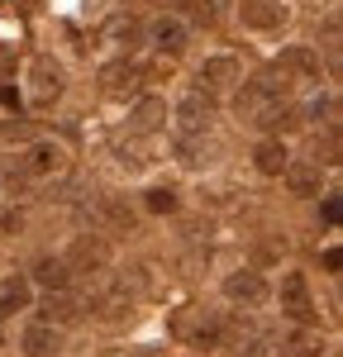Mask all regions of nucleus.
Returning a JSON list of instances; mask_svg holds the SVG:
<instances>
[{"label": "nucleus", "mask_w": 343, "mask_h": 357, "mask_svg": "<svg viewBox=\"0 0 343 357\" xmlns=\"http://www.w3.org/2000/svg\"><path fill=\"white\" fill-rule=\"evenodd\" d=\"M210 119H215V96L210 91H200V86H191L181 100H176V129L186 138H196L210 129Z\"/></svg>", "instance_id": "obj_1"}, {"label": "nucleus", "mask_w": 343, "mask_h": 357, "mask_svg": "<svg viewBox=\"0 0 343 357\" xmlns=\"http://www.w3.org/2000/svg\"><path fill=\"white\" fill-rule=\"evenodd\" d=\"M220 343H229L238 357H262L272 348V333L253 319H234V324H220Z\"/></svg>", "instance_id": "obj_2"}, {"label": "nucleus", "mask_w": 343, "mask_h": 357, "mask_svg": "<svg viewBox=\"0 0 343 357\" xmlns=\"http://www.w3.org/2000/svg\"><path fill=\"white\" fill-rule=\"evenodd\" d=\"M29 77H33V86H29V105L33 110H48L57 96H62V67H57L53 57H33V67H29Z\"/></svg>", "instance_id": "obj_3"}, {"label": "nucleus", "mask_w": 343, "mask_h": 357, "mask_svg": "<svg viewBox=\"0 0 343 357\" xmlns=\"http://www.w3.org/2000/svg\"><path fill=\"white\" fill-rule=\"evenodd\" d=\"M148 43L158 48V53H167V57H176L186 43H191V24L181 20V15H158L153 24H148Z\"/></svg>", "instance_id": "obj_4"}, {"label": "nucleus", "mask_w": 343, "mask_h": 357, "mask_svg": "<svg viewBox=\"0 0 343 357\" xmlns=\"http://www.w3.org/2000/svg\"><path fill=\"white\" fill-rule=\"evenodd\" d=\"M243 82V67H238V57H205L200 62V91H210V96H220V91H234V86Z\"/></svg>", "instance_id": "obj_5"}, {"label": "nucleus", "mask_w": 343, "mask_h": 357, "mask_svg": "<svg viewBox=\"0 0 343 357\" xmlns=\"http://www.w3.org/2000/svg\"><path fill=\"white\" fill-rule=\"evenodd\" d=\"M224 296L234 305H243V310H257V305L267 301V281H262L257 272H248V267H243V272H229L224 276Z\"/></svg>", "instance_id": "obj_6"}, {"label": "nucleus", "mask_w": 343, "mask_h": 357, "mask_svg": "<svg viewBox=\"0 0 343 357\" xmlns=\"http://www.w3.org/2000/svg\"><path fill=\"white\" fill-rule=\"evenodd\" d=\"M282 310L291 314V319H300V324H310L314 319V305H310V286H305V276L300 272H286L282 276Z\"/></svg>", "instance_id": "obj_7"}, {"label": "nucleus", "mask_w": 343, "mask_h": 357, "mask_svg": "<svg viewBox=\"0 0 343 357\" xmlns=\"http://www.w3.org/2000/svg\"><path fill=\"white\" fill-rule=\"evenodd\" d=\"M20 348H24V357H57V353H62V329L48 324V319H38V324H29V329H24Z\"/></svg>", "instance_id": "obj_8"}, {"label": "nucleus", "mask_w": 343, "mask_h": 357, "mask_svg": "<svg viewBox=\"0 0 343 357\" xmlns=\"http://www.w3.org/2000/svg\"><path fill=\"white\" fill-rule=\"evenodd\" d=\"M82 310H86L82 296H72L67 286L43 296V319H48V324H57V329H62V324H77V319H82Z\"/></svg>", "instance_id": "obj_9"}, {"label": "nucleus", "mask_w": 343, "mask_h": 357, "mask_svg": "<svg viewBox=\"0 0 343 357\" xmlns=\"http://www.w3.org/2000/svg\"><path fill=\"white\" fill-rule=\"evenodd\" d=\"M272 67H277L282 77H291V82H319V57H314L310 48H286Z\"/></svg>", "instance_id": "obj_10"}, {"label": "nucleus", "mask_w": 343, "mask_h": 357, "mask_svg": "<svg viewBox=\"0 0 343 357\" xmlns=\"http://www.w3.org/2000/svg\"><path fill=\"white\" fill-rule=\"evenodd\" d=\"M238 20L248 29H277L286 20L282 0H238Z\"/></svg>", "instance_id": "obj_11"}, {"label": "nucleus", "mask_w": 343, "mask_h": 357, "mask_svg": "<svg viewBox=\"0 0 343 357\" xmlns=\"http://www.w3.org/2000/svg\"><path fill=\"white\" fill-rule=\"evenodd\" d=\"M100 38L110 43V48H119V53H134L143 43V29L134 15H114V20H105V29H100Z\"/></svg>", "instance_id": "obj_12"}, {"label": "nucleus", "mask_w": 343, "mask_h": 357, "mask_svg": "<svg viewBox=\"0 0 343 357\" xmlns=\"http://www.w3.org/2000/svg\"><path fill=\"white\" fill-rule=\"evenodd\" d=\"M62 167H67V148H62V143L38 138V143L29 148V172H33V176H53V172H62Z\"/></svg>", "instance_id": "obj_13"}, {"label": "nucleus", "mask_w": 343, "mask_h": 357, "mask_svg": "<svg viewBox=\"0 0 343 357\" xmlns=\"http://www.w3.org/2000/svg\"><path fill=\"white\" fill-rule=\"evenodd\" d=\"M29 301H33V286H29V276H5V281H0V314L29 310Z\"/></svg>", "instance_id": "obj_14"}, {"label": "nucleus", "mask_w": 343, "mask_h": 357, "mask_svg": "<svg viewBox=\"0 0 343 357\" xmlns=\"http://www.w3.org/2000/svg\"><path fill=\"white\" fill-rule=\"evenodd\" d=\"M253 162H257V172H262V176H282L286 162H291V153H286L282 138H267V143H257Z\"/></svg>", "instance_id": "obj_15"}, {"label": "nucleus", "mask_w": 343, "mask_h": 357, "mask_svg": "<svg viewBox=\"0 0 343 357\" xmlns=\"http://www.w3.org/2000/svg\"><path fill=\"white\" fill-rule=\"evenodd\" d=\"M143 82V72L134 67V62H114V67H105V91L110 96H134Z\"/></svg>", "instance_id": "obj_16"}, {"label": "nucleus", "mask_w": 343, "mask_h": 357, "mask_svg": "<svg viewBox=\"0 0 343 357\" xmlns=\"http://www.w3.org/2000/svg\"><path fill=\"white\" fill-rule=\"evenodd\" d=\"M33 281H38L43 291H62V286L72 281V267H67V257H43V262L33 267Z\"/></svg>", "instance_id": "obj_17"}, {"label": "nucleus", "mask_w": 343, "mask_h": 357, "mask_svg": "<svg viewBox=\"0 0 343 357\" xmlns=\"http://www.w3.org/2000/svg\"><path fill=\"white\" fill-rule=\"evenodd\" d=\"M286 181L296 195H319V162H286Z\"/></svg>", "instance_id": "obj_18"}, {"label": "nucleus", "mask_w": 343, "mask_h": 357, "mask_svg": "<svg viewBox=\"0 0 343 357\" xmlns=\"http://www.w3.org/2000/svg\"><path fill=\"white\" fill-rule=\"evenodd\" d=\"M105 262H110V248L82 238V243L72 248V262H67V267H105Z\"/></svg>", "instance_id": "obj_19"}, {"label": "nucleus", "mask_w": 343, "mask_h": 357, "mask_svg": "<svg viewBox=\"0 0 343 357\" xmlns=\"http://www.w3.org/2000/svg\"><path fill=\"white\" fill-rule=\"evenodd\" d=\"M186 343L191 348H220V319H196V324H186Z\"/></svg>", "instance_id": "obj_20"}, {"label": "nucleus", "mask_w": 343, "mask_h": 357, "mask_svg": "<svg viewBox=\"0 0 343 357\" xmlns=\"http://www.w3.org/2000/svg\"><path fill=\"white\" fill-rule=\"evenodd\" d=\"M162 114H167L162 100H139V105H134V129H139V134H153V129L162 124Z\"/></svg>", "instance_id": "obj_21"}, {"label": "nucleus", "mask_w": 343, "mask_h": 357, "mask_svg": "<svg viewBox=\"0 0 343 357\" xmlns=\"http://www.w3.org/2000/svg\"><path fill=\"white\" fill-rule=\"evenodd\" d=\"M282 348H286V357H319V333L300 329V333H291Z\"/></svg>", "instance_id": "obj_22"}, {"label": "nucleus", "mask_w": 343, "mask_h": 357, "mask_svg": "<svg viewBox=\"0 0 343 357\" xmlns=\"http://www.w3.org/2000/svg\"><path fill=\"white\" fill-rule=\"evenodd\" d=\"M181 20H186V24L210 29V24H215V5H210V0H181Z\"/></svg>", "instance_id": "obj_23"}, {"label": "nucleus", "mask_w": 343, "mask_h": 357, "mask_svg": "<svg viewBox=\"0 0 343 357\" xmlns=\"http://www.w3.org/2000/svg\"><path fill=\"white\" fill-rule=\"evenodd\" d=\"M143 205H148L153 215H172V210H176V191H172V186H153V191L143 195Z\"/></svg>", "instance_id": "obj_24"}, {"label": "nucleus", "mask_w": 343, "mask_h": 357, "mask_svg": "<svg viewBox=\"0 0 343 357\" xmlns=\"http://www.w3.org/2000/svg\"><path fill=\"white\" fill-rule=\"evenodd\" d=\"M300 114H305V119H319V114H334V96H314V100H310V105H305Z\"/></svg>", "instance_id": "obj_25"}, {"label": "nucleus", "mask_w": 343, "mask_h": 357, "mask_svg": "<svg viewBox=\"0 0 343 357\" xmlns=\"http://www.w3.org/2000/svg\"><path fill=\"white\" fill-rule=\"evenodd\" d=\"M10 72H15V48H10V43H0V82H5Z\"/></svg>", "instance_id": "obj_26"}, {"label": "nucleus", "mask_w": 343, "mask_h": 357, "mask_svg": "<svg viewBox=\"0 0 343 357\" xmlns=\"http://www.w3.org/2000/svg\"><path fill=\"white\" fill-rule=\"evenodd\" d=\"M324 220H329V224H339V220H343V205H339V195H329V200H324Z\"/></svg>", "instance_id": "obj_27"}, {"label": "nucleus", "mask_w": 343, "mask_h": 357, "mask_svg": "<svg viewBox=\"0 0 343 357\" xmlns=\"http://www.w3.org/2000/svg\"><path fill=\"white\" fill-rule=\"evenodd\" d=\"M20 210H5V215H0V234H15V229H20Z\"/></svg>", "instance_id": "obj_28"}, {"label": "nucleus", "mask_w": 343, "mask_h": 357, "mask_svg": "<svg viewBox=\"0 0 343 357\" xmlns=\"http://www.w3.org/2000/svg\"><path fill=\"white\" fill-rule=\"evenodd\" d=\"M5 138H20V143H29V138H33V129H29V124H5Z\"/></svg>", "instance_id": "obj_29"}, {"label": "nucleus", "mask_w": 343, "mask_h": 357, "mask_svg": "<svg viewBox=\"0 0 343 357\" xmlns=\"http://www.w3.org/2000/svg\"><path fill=\"white\" fill-rule=\"evenodd\" d=\"M0 105H10V110H15V105H20V91H15V86H5V82H0Z\"/></svg>", "instance_id": "obj_30"}, {"label": "nucleus", "mask_w": 343, "mask_h": 357, "mask_svg": "<svg viewBox=\"0 0 343 357\" xmlns=\"http://www.w3.org/2000/svg\"><path fill=\"white\" fill-rule=\"evenodd\" d=\"M324 267H329V272H339V267H343V252H339V248H329V252H324Z\"/></svg>", "instance_id": "obj_31"}]
</instances>
